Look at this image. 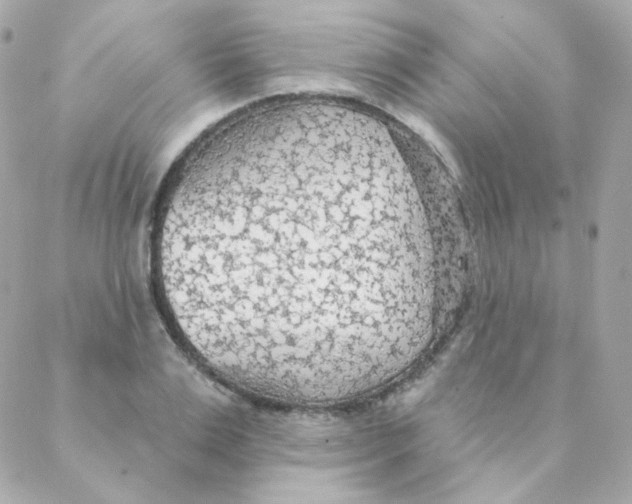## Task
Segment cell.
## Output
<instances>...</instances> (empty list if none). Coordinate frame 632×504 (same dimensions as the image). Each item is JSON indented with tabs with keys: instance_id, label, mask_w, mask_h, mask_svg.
<instances>
[{
	"instance_id": "6da1fadb",
	"label": "cell",
	"mask_w": 632,
	"mask_h": 504,
	"mask_svg": "<svg viewBox=\"0 0 632 504\" xmlns=\"http://www.w3.org/2000/svg\"><path fill=\"white\" fill-rule=\"evenodd\" d=\"M367 162L302 143L217 165L157 249L184 335L243 361L325 360L363 346L377 276L425 282L434 261L420 215L377 218Z\"/></svg>"
}]
</instances>
